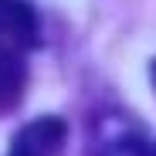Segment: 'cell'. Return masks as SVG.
I'll return each instance as SVG.
<instances>
[{
	"label": "cell",
	"mask_w": 156,
	"mask_h": 156,
	"mask_svg": "<svg viewBox=\"0 0 156 156\" xmlns=\"http://www.w3.org/2000/svg\"><path fill=\"white\" fill-rule=\"evenodd\" d=\"M65 119L58 115H41L34 122H27L14 136L7 156H58L61 143H65Z\"/></svg>",
	"instance_id": "obj_2"
},
{
	"label": "cell",
	"mask_w": 156,
	"mask_h": 156,
	"mask_svg": "<svg viewBox=\"0 0 156 156\" xmlns=\"http://www.w3.org/2000/svg\"><path fill=\"white\" fill-rule=\"evenodd\" d=\"M37 44V14L27 0H0V112L14 109L27 85V51Z\"/></svg>",
	"instance_id": "obj_1"
},
{
	"label": "cell",
	"mask_w": 156,
	"mask_h": 156,
	"mask_svg": "<svg viewBox=\"0 0 156 156\" xmlns=\"http://www.w3.org/2000/svg\"><path fill=\"white\" fill-rule=\"evenodd\" d=\"M153 88H156V61H153Z\"/></svg>",
	"instance_id": "obj_3"
}]
</instances>
